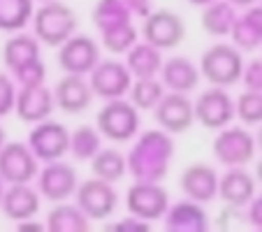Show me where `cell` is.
<instances>
[{"mask_svg": "<svg viewBox=\"0 0 262 232\" xmlns=\"http://www.w3.org/2000/svg\"><path fill=\"white\" fill-rule=\"evenodd\" d=\"M174 153V139L163 128H154L142 133L135 144L130 146L128 156V174L135 181H163L172 167Z\"/></svg>", "mask_w": 262, "mask_h": 232, "instance_id": "cell-1", "label": "cell"}, {"mask_svg": "<svg viewBox=\"0 0 262 232\" xmlns=\"http://www.w3.org/2000/svg\"><path fill=\"white\" fill-rule=\"evenodd\" d=\"M30 24H33V35L42 45L58 49L65 40L77 33L79 19L77 12L65 5L63 0H51V3H42V7L35 10Z\"/></svg>", "mask_w": 262, "mask_h": 232, "instance_id": "cell-2", "label": "cell"}, {"mask_svg": "<svg viewBox=\"0 0 262 232\" xmlns=\"http://www.w3.org/2000/svg\"><path fill=\"white\" fill-rule=\"evenodd\" d=\"M139 121H142L139 109L125 98L104 100V104L95 116V125H98L100 135L114 144L133 142L139 133Z\"/></svg>", "mask_w": 262, "mask_h": 232, "instance_id": "cell-3", "label": "cell"}, {"mask_svg": "<svg viewBox=\"0 0 262 232\" xmlns=\"http://www.w3.org/2000/svg\"><path fill=\"white\" fill-rule=\"evenodd\" d=\"M242 72L244 56L242 49H237L234 45H213L200 58V74L211 86L230 89L242 81Z\"/></svg>", "mask_w": 262, "mask_h": 232, "instance_id": "cell-4", "label": "cell"}, {"mask_svg": "<svg viewBox=\"0 0 262 232\" xmlns=\"http://www.w3.org/2000/svg\"><path fill=\"white\" fill-rule=\"evenodd\" d=\"M211 151L216 160L225 167H246L255 160L257 142L255 135L246 125H225L218 130L216 139L211 144Z\"/></svg>", "mask_w": 262, "mask_h": 232, "instance_id": "cell-5", "label": "cell"}, {"mask_svg": "<svg viewBox=\"0 0 262 232\" xmlns=\"http://www.w3.org/2000/svg\"><path fill=\"white\" fill-rule=\"evenodd\" d=\"M74 202L91 221H107L119 209V193H116L114 183L93 177L79 181L74 191Z\"/></svg>", "mask_w": 262, "mask_h": 232, "instance_id": "cell-6", "label": "cell"}, {"mask_svg": "<svg viewBox=\"0 0 262 232\" xmlns=\"http://www.w3.org/2000/svg\"><path fill=\"white\" fill-rule=\"evenodd\" d=\"M142 37L160 51L177 49L186 40V21L174 10H151L148 16H144Z\"/></svg>", "mask_w": 262, "mask_h": 232, "instance_id": "cell-7", "label": "cell"}, {"mask_svg": "<svg viewBox=\"0 0 262 232\" xmlns=\"http://www.w3.org/2000/svg\"><path fill=\"white\" fill-rule=\"evenodd\" d=\"M125 209L146 223L160 221L169 209V193L160 181H135L125 193Z\"/></svg>", "mask_w": 262, "mask_h": 232, "instance_id": "cell-8", "label": "cell"}, {"mask_svg": "<svg viewBox=\"0 0 262 232\" xmlns=\"http://www.w3.org/2000/svg\"><path fill=\"white\" fill-rule=\"evenodd\" d=\"M193 104H195V121L200 125H204L207 130H221L237 119L234 98L223 86H211V89L202 91L200 98L193 100Z\"/></svg>", "mask_w": 262, "mask_h": 232, "instance_id": "cell-9", "label": "cell"}, {"mask_svg": "<svg viewBox=\"0 0 262 232\" xmlns=\"http://www.w3.org/2000/svg\"><path fill=\"white\" fill-rule=\"evenodd\" d=\"M26 144L30 146V151L35 153V158L40 163L60 160L70 151V130L68 125L58 123V121L45 119L30 128Z\"/></svg>", "mask_w": 262, "mask_h": 232, "instance_id": "cell-10", "label": "cell"}, {"mask_svg": "<svg viewBox=\"0 0 262 232\" xmlns=\"http://www.w3.org/2000/svg\"><path fill=\"white\" fill-rule=\"evenodd\" d=\"M133 74L128 65L116 58H100V63L89 72V84L93 89L95 98L100 100H116L125 98L133 86Z\"/></svg>", "mask_w": 262, "mask_h": 232, "instance_id": "cell-11", "label": "cell"}, {"mask_svg": "<svg viewBox=\"0 0 262 232\" xmlns=\"http://www.w3.org/2000/svg\"><path fill=\"white\" fill-rule=\"evenodd\" d=\"M37 191L47 202H65V200L74 198V191L79 186V174L70 163L60 160H51L40 167L37 177Z\"/></svg>", "mask_w": 262, "mask_h": 232, "instance_id": "cell-12", "label": "cell"}, {"mask_svg": "<svg viewBox=\"0 0 262 232\" xmlns=\"http://www.w3.org/2000/svg\"><path fill=\"white\" fill-rule=\"evenodd\" d=\"M154 116L158 128H163L169 135L188 133L195 123V104L188 98V93L167 91L160 98V102L154 107Z\"/></svg>", "mask_w": 262, "mask_h": 232, "instance_id": "cell-13", "label": "cell"}, {"mask_svg": "<svg viewBox=\"0 0 262 232\" xmlns=\"http://www.w3.org/2000/svg\"><path fill=\"white\" fill-rule=\"evenodd\" d=\"M100 63V45L84 33H74L58 47V68L65 74H89Z\"/></svg>", "mask_w": 262, "mask_h": 232, "instance_id": "cell-14", "label": "cell"}, {"mask_svg": "<svg viewBox=\"0 0 262 232\" xmlns=\"http://www.w3.org/2000/svg\"><path fill=\"white\" fill-rule=\"evenodd\" d=\"M40 172V160L26 142H5L0 149V177L5 183H30Z\"/></svg>", "mask_w": 262, "mask_h": 232, "instance_id": "cell-15", "label": "cell"}, {"mask_svg": "<svg viewBox=\"0 0 262 232\" xmlns=\"http://www.w3.org/2000/svg\"><path fill=\"white\" fill-rule=\"evenodd\" d=\"M54 109H56L54 89H49L47 84L19 86V91H16V102H14V114L19 116V121H24V123H28V125H35L45 119H51Z\"/></svg>", "mask_w": 262, "mask_h": 232, "instance_id": "cell-16", "label": "cell"}, {"mask_svg": "<svg viewBox=\"0 0 262 232\" xmlns=\"http://www.w3.org/2000/svg\"><path fill=\"white\" fill-rule=\"evenodd\" d=\"M154 10L151 0H98L93 7V24L98 30L144 19Z\"/></svg>", "mask_w": 262, "mask_h": 232, "instance_id": "cell-17", "label": "cell"}, {"mask_svg": "<svg viewBox=\"0 0 262 232\" xmlns=\"http://www.w3.org/2000/svg\"><path fill=\"white\" fill-rule=\"evenodd\" d=\"M218 172L209 163H190L179 177V188L188 200L209 204L218 198Z\"/></svg>", "mask_w": 262, "mask_h": 232, "instance_id": "cell-18", "label": "cell"}, {"mask_svg": "<svg viewBox=\"0 0 262 232\" xmlns=\"http://www.w3.org/2000/svg\"><path fill=\"white\" fill-rule=\"evenodd\" d=\"M54 98L56 109L70 116H77L93 104L95 93L84 74H63L54 86Z\"/></svg>", "mask_w": 262, "mask_h": 232, "instance_id": "cell-19", "label": "cell"}, {"mask_svg": "<svg viewBox=\"0 0 262 232\" xmlns=\"http://www.w3.org/2000/svg\"><path fill=\"white\" fill-rule=\"evenodd\" d=\"M42 207V195L37 188H33L30 183H7L3 200H0V209L3 216L10 218L14 223L28 221L40 214Z\"/></svg>", "mask_w": 262, "mask_h": 232, "instance_id": "cell-20", "label": "cell"}, {"mask_svg": "<svg viewBox=\"0 0 262 232\" xmlns=\"http://www.w3.org/2000/svg\"><path fill=\"white\" fill-rule=\"evenodd\" d=\"M255 177L246 167H228L218 179V198L223 204L244 209L255 198Z\"/></svg>", "mask_w": 262, "mask_h": 232, "instance_id": "cell-21", "label": "cell"}, {"mask_svg": "<svg viewBox=\"0 0 262 232\" xmlns=\"http://www.w3.org/2000/svg\"><path fill=\"white\" fill-rule=\"evenodd\" d=\"M158 77L165 84V89L177 91V93H193L198 89L200 79H202L200 68L188 56H172V58L163 60Z\"/></svg>", "mask_w": 262, "mask_h": 232, "instance_id": "cell-22", "label": "cell"}, {"mask_svg": "<svg viewBox=\"0 0 262 232\" xmlns=\"http://www.w3.org/2000/svg\"><path fill=\"white\" fill-rule=\"evenodd\" d=\"M163 223L167 230L174 232H207L209 230V216L204 212V204L193 202V200H181V202L169 204L165 212Z\"/></svg>", "mask_w": 262, "mask_h": 232, "instance_id": "cell-23", "label": "cell"}, {"mask_svg": "<svg viewBox=\"0 0 262 232\" xmlns=\"http://www.w3.org/2000/svg\"><path fill=\"white\" fill-rule=\"evenodd\" d=\"M37 58H42V42L35 35L26 33V30L10 33V40L3 47V63L10 72H14L21 65L33 63Z\"/></svg>", "mask_w": 262, "mask_h": 232, "instance_id": "cell-24", "label": "cell"}, {"mask_svg": "<svg viewBox=\"0 0 262 232\" xmlns=\"http://www.w3.org/2000/svg\"><path fill=\"white\" fill-rule=\"evenodd\" d=\"M230 37L234 47L242 51H253L262 47V5H251L244 10V14H237Z\"/></svg>", "mask_w": 262, "mask_h": 232, "instance_id": "cell-25", "label": "cell"}, {"mask_svg": "<svg viewBox=\"0 0 262 232\" xmlns=\"http://www.w3.org/2000/svg\"><path fill=\"white\" fill-rule=\"evenodd\" d=\"M49 232H89L91 230V218L77 207V202L70 204L65 202H54L49 209L45 221Z\"/></svg>", "mask_w": 262, "mask_h": 232, "instance_id": "cell-26", "label": "cell"}, {"mask_svg": "<svg viewBox=\"0 0 262 232\" xmlns=\"http://www.w3.org/2000/svg\"><path fill=\"white\" fill-rule=\"evenodd\" d=\"M125 65L135 79H146V77H158L163 68V51L148 42H137L130 47L125 54Z\"/></svg>", "mask_w": 262, "mask_h": 232, "instance_id": "cell-27", "label": "cell"}, {"mask_svg": "<svg viewBox=\"0 0 262 232\" xmlns=\"http://www.w3.org/2000/svg\"><path fill=\"white\" fill-rule=\"evenodd\" d=\"M234 19H237V7L230 5L228 0H213L211 5L202 7L200 24H202L204 33L211 37H225L232 30Z\"/></svg>", "mask_w": 262, "mask_h": 232, "instance_id": "cell-28", "label": "cell"}, {"mask_svg": "<svg viewBox=\"0 0 262 232\" xmlns=\"http://www.w3.org/2000/svg\"><path fill=\"white\" fill-rule=\"evenodd\" d=\"M91 172H93V177L102 179V181L119 183L128 174L125 153H121L119 149H100L91 158Z\"/></svg>", "mask_w": 262, "mask_h": 232, "instance_id": "cell-29", "label": "cell"}, {"mask_svg": "<svg viewBox=\"0 0 262 232\" xmlns=\"http://www.w3.org/2000/svg\"><path fill=\"white\" fill-rule=\"evenodd\" d=\"M102 135H100L98 125H77L74 130H70V151L72 153L74 160H79V163H86L93 158L95 153L102 149Z\"/></svg>", "mask_w": 262, "mask_h": 232, "instance_id": "cell-30", "label": "cell"}, {"mask_svg": "<svg viewBox=\"0 0 262 232\" xmlns=\"http://www.w3.org/2000/svg\"><path fill=\"white\" fill-rule=\"evenodd\" d=\"M35 14V0H0V30L19 33Z\"/></svg>", "mask_w": 262, "mask_h": 232, "instance_id": "cell-31", "label": "cell"}, {"mask_svg": "<svg viewBox=\"0 0 262 232\" xmlns=\"http://www.w3.org/2000/svg\"><path fill=\"white\" fill-rule=\"evenodd\" d=\"M167 93L165 84L160 77H146V79H133L128 95L130 102L139 109V112H154V107L160 102V98Z\"/></svg>", "mask_w": 262, "mask_h": 232, "instance_id": "cell-32", "label": "cell"}, {"mask_svg": "<svg viewBox=\"0 0 262 232\" xmlns=\"http://www.w3.org/2000/svg\"><path fill=\"white\" fill-rule=\"evenodd\" d=\"M137 26L135 24H121V26H112V28L100 30V40L102 47L114 56L128 54L130 47L137 45Z\"/></svg>", "mask_w": 262, "mask_h": 232, "instance_id": "cell-33", "label": "cell"}, {"mask_svg": "<svg viewBox=\"0 0 262 232\" xmlns=\"http://www.w3.org/2000/svg\"><path fill=\"white\" fill-rule=\"evenodd\" d=\"M234 107H237V119L242 121L246 128L262 123V91H244L237 100H234Z\"/></svg>", "mask_w": 262, "mask_h": 232, "instance_id": "cell-34", "label": "cell"}, {"mask_svg": "<svg viewBox=\"0 0 262 232\" xmlns=\"http://www.w3.org/2000/svg\"><path fill=\"white\" fill-rule=\"evenodd\" d=\"M10 74L19 86H37V84H45V79H47V65L42 58H37L33 63L21 65L19 70H14Z\"/></svg>", "mask_w": 262, "mask_h": 232, "instance_id": "cell-35", "label": "cell"}, {"mask_svg": "<svg viewBox=\"0 0 262 232\" xmlns=\"http://www.w3.org/2000/svg\"><path fill=\"white\" fill-rule=\"evenodd\" d=\"M16 81L7 72H0V119H5L14 112L16 102Z\"/></svg>", "mask_w": 262, "mask_h": 232, "instance_id": "cell-36", "label": "cell"}, {"mask_svg": "<svg viewBox=\"0 0 262 232\" xmlns=\"http://www.w3.org/2000/svg\"><path fill=\"white\" fill-rule=\"evenodd\" d=\"M242 81L248 91H262V58H253L251 63H244Z\"/></svg>", "mask_w": 262, "mask_h": 232, "instance_id": "cell-37", "label": "cell"}, {"mask_svg": "<svg viewBox=\"0 0 262 232\" xmlns=\"http://www.w3.org/2000/svg\"><path fill=\"white\" fill-rule=\"evenodd\" d=\"M237 223H242V209L232 207V204H225L223 212L218 214V218H216V225L223 227V230H230V227H234Z\"/></svg>", "mask_w": 262, "mask_h": 232, "instance_id": "cell-38", "label": "cell"}, {"mask_svg": "<svg viewBox=\"0 0 262 232\" xmlns=\"http://www.w3.org/2000/svg\"><path fill=\"white\" fill-rule=\"evenodd\" d=\"M148 225H151V223H146V221H142V218L128 214V216L121 218V221L109 223L107 227H109V230H148Z\"/></svg>", "mask_w": 262, "mask_h": 232, "instance_id": "cell-39", "label": "cell"}, {"mask_svg": "<svg viewBox=\"0 0 262 232\" xmlns=\"http://www.w3.org/2000/svg\"><path fill=\"white\" fill-rule=\"evenodd\" d=\"M246 221L255 227H262V195L253 198L246 207Z\"/></svg>", "mask_w": 262, "mask_h": 232, "instance_id": "cell-40", "label": "cell"}, {"mask_svg": "<svg viewBox=\"0 0 262 232\" xmlns=\"http://www.w3.org/2000/svg\"><path fill=\"white\" fill-rule=\"evenodd\" d=\"M45 223H40V221H33V218H28V221H21V223H16V230H21V232H26V230H45Z\"/></svg>", "mask_w": 262, "mask_h": 232, "instance_id": "cell-41", "label": "cell"}, {"mask_svg": "<svg viewBox=\"0 0 262 232\" xmlns=\"http://www.w3.org/2000/svg\"><path fill=\"white\" fill-rule=\"evenodd\" d=\"M230 5H234L237 10H246V7L251 5H257V0H228Z\"/></svg>", "mask_w": 262, "mask_h": 232, "instance_id": "cell-42", "label": "cell"}, {"mask_svg": "<svg viewBox=\"0 0 262 232\" xmlns=\"http://www.w3.org/2000/svg\"><path fill=\"white\" fill-rule=\"evenodd\" d=\"M253 177H255V181L262 186V158L255 163V174H253Z\"/></svg>", "mask_w": 262, "mask_h": 232, "instance_id": "cell-43", "label": "cell"}, {"mask_svg": "<svg viewBox=\"0 0 262 232\" xmlns=\"http://www.w3.org/2000/svg\"><path fill=\"white\" fill-rule=\"evenodd\" d=\"M186 3H190V5H195V7H207V5H211L213 0H186Z\"/></svg>", "mask_w": 262, "mask_h": 232, "instance_id": "cell-44", "label": "cell"}, {"mask_svg": "<svg viewBox=\"0 0 262 232\" xmlns=\"http://www.w3.org/2000/svg\"><path fill=\"white\" fill-rule=\"evenodd\" d=\"M5 142H7V133H5V128L0 125V149L5 146Z\"/></svg>", "mask_w": 262, "mask_h": 232, "instance_id": "cell-45", "label": "cell"}, {"mask_svg": "<svg viewBox=\"0 0 262 232\" xmlns=\"http://www.w3.org/2000/svg\"><path fill=\"white\" fill-rule=\"evenodd\" d=\"M255 142H257V149H262V123L257 125V135H255Z\"/></svg>", "mask_w": 262, "mask_h": 232, "instance_id": "cell-46", "label": "cell"}, {"mask_svg": "<svg viewBox=\"0 0 262 232\" xmlns=\"http://www.w3.org/2000/svg\"><path fill=\"white\" fill-rule=\"evenodd\" d=\"M5 186H7V183L3 181V177H0V200H3V193H5Z\"/></svg>", "mask_w": 262, "mask_h": 232, "instance_id": "cell-47", "label": "cell"}, {"mask_svg": "<svg viewBox=\"0 0 262 232\" xmlns=\"http://www.w3.org/2000/svg\"><path fill=\"white\" fill-rule=\"evenodd\" d=\"M40 3H51V0H40Z\"/></svg>", "mask_w": 262, "mask_h": 232, "instance_id": "cell-48", "label": "cell"}, {"mask_svg": "<svg viewBox=\"0 0 262 232\" xmlns=\"http://www.w3.org/2000/svg\"><path fill=\"white\" fill-rule=\"evenodd\" d=\"M260 3H262V0H260Z\"/></svg>", "mask_w": 262, "mask_h": 232, "instance_id": "cell-49", "label": "cell"}]
</instances>
